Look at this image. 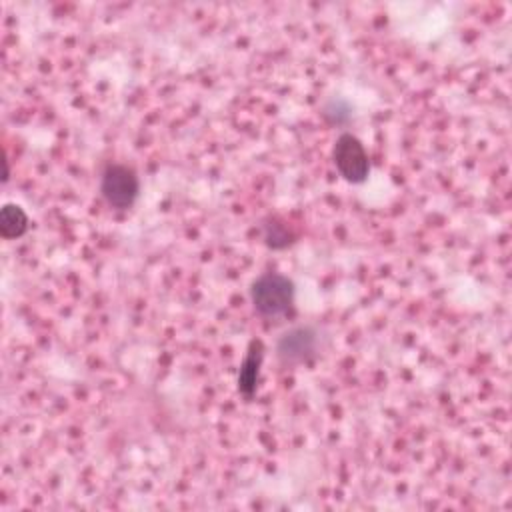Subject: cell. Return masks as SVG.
Segmentation results:
<instances>
[{
  "instance_id": "6da1fadb",
  "label": "cell",
  "mask_w": 512,
  "mask_h": 512,
  "mask_svg": "<svg viewBox=\"0 0 512 512\" xmlns=\"http://www.w3.org/2000/svg\"><path fill=\"white\" fill-rule=\"evenodd\" d=\"M294 296V282L278 272H264L250 286V300L256 314L268 320L286 316L294 306Z\"/></svg>"
},
{
  "instance_id": "7a4b0ae2",
  "label": "cell",
  "mask_w": 512,
  "mask_h": 512,
  "mask_svg": "<svg viewBox=\"0 0 512 512\" xmlns=\"http://www.w3.org/2000/svg\"><path fill=\"white\" fill-rule=\"evenodd\" d=\"M140 192V180L134 168L126 164H108L100 176V194L108 206L128 210Z\"/></svg>"
},
{
  "instance_id": "3957f363",
  "label": "cell",
  "mask_w": 512,
  "mask_h": 512,
  "mask_svg": "<svg viewBox=\"0 0 512 512\" xmlns=\"http://www.w3.org/2000/svg\"><path fill=\"white\" fill-rule=\"evenodd\" d=\"M332 162L338 174L350 184H362L370 174V158L364 144L350 132L336 138L332 146Z\"/></svg>"
},
{
  "instance_id": "277c9868",
  "label": "cell",
  "mask_w": 512,
  "mask_h": 512,
  "mask_svg": "<svg viewBox=\"0 0 512 512\" xmlns=\"http://www.w3.org/2000/svg\"><path fill=\"white\" fill-rule=\"evenodd\" d=\"M318 332L314 326L302 324L286 330L276 342V356L282 366H300L316 356Z\"/></svg>"
},
{
  "instance_id": "5b68a950",
  "label": "cell",
  "mask_w": 512,
  "mask_h": 512,
  "mask_svg": "<svg viewBox=\"0 0 512 512\" xmlns=\"http://www.w3.org/2000/svg\"><path fill=\"white\" fill-rule=\"evenodd\" d=\"M264 342L258 338H252L246 350V356L240 364L238 370V392L246 398H252L256 394L258 382H260V370H262V362H264Z\"/></svg>"
},
{
  "instance_id": "8992f818",
  "label": "cell",
  "mask_w": 512,
  "mask_h": 512,
  "mask_svg": "<svg viewBox=\"0 0 512 512\" xmlns=\"http://www.w3.org/2000/svg\"><path fill=\"white\" fill-rule=\"evenodd\" d=\"M262 238H264V244L268 248L282 250V248H288L294 242L296 232L280 216H268L264 220V224H262Z\"/></svg>"
},
{
  "instance_id": "52a82bcc",
  "label": "cell",
  "mask_w": 512,
  "mask_h": 512,
  "mask_svg": "<svg viewBox=\"0 0 512 512\" xmlns=\"http://www.w3.org/2000/svg\"><path fill=\"white\" fill-rule=\"evenodd\" d=\"M30 222L26 212L18 204H4L0 210V234L6 240H14L26 234Z\"/></svg>"
}]
</instances>
